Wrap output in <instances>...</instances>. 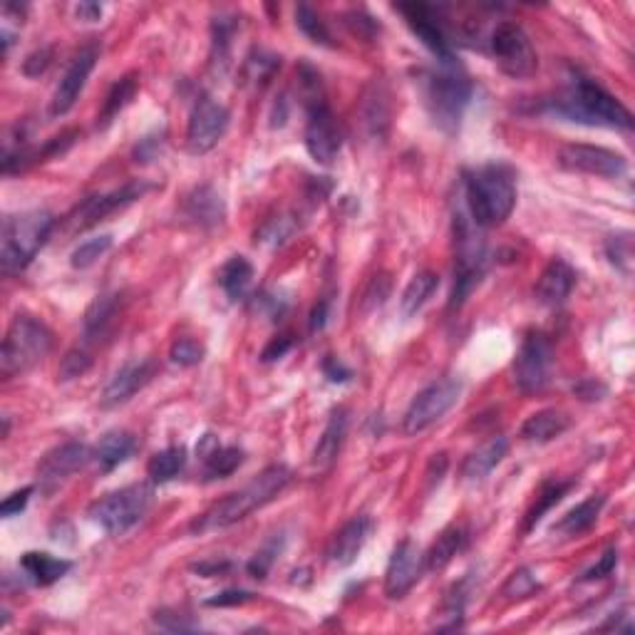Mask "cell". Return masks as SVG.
Wrapping results in <instances>:
<instances>
[{
    "mask_svg": "<svg viewBox=\"0 0 635 635\" xmlns=\"http://www.w3.org/2000/svg\"><path fill=\"white\" fill-rule=\"evenodd\" d=\"M291 479L293 472L286 464H271V467L263 469L261 474H256L246 487H241L239 492L226 494L221 502H216L214 507L196 521L194 529L204 534V531H219L239 524V521H244L249 514H254V511L271 504L273 499L291 484Z\"/></svg>",
    "mask_w": 635,
    "mask_h": 635,
    "instance_id": "1",
    "label": "cell"
},
{
    "mask_svg": "<svg viewBox=\"0 0 635 635\" xmlns=\"http://www.w3.org/2000/svg\"><path fill=\"white\" fill-rule=\"evenodd\" d=\"M467 214L479 229L499 226L509 219L516 206L514 174L504 164H487L464 179Z\"/></svg>",
    "mask_w": 635,
    "mask_h": 635,
    "instance_id": "2",
    "label": "cell"
},
{
    "mask_svg": "<svg viewBox=\"0 0 635 635\" xmlns=\"http://www.w3.org/2000/svg\"><path fill=\"white\" fill-rule=\"evenodd\" d=\"M559 115L569 117L573 122H586V125L631 129L633 115L618 97L603 90L591 77L573 75L571 87L564 97H559L554 105Z\"/></svg>",
    "mask_w": 635,
    "mask_h": 635,
    "instance_id": "3",
    "label": "cell"
},
{
    "mask_svg": "<svg viewBox=\"0 0 635 635\" xmlns=\"http://www.w3.org/2000/svg\"><path fill=\"white\" fill-rule=\"evenodd\" d=\"M55 219L45 209L20 211L3 221V236H0V263L5 273H18L38 256L45 241L53 234Z\"/></svg>",
    "mask_w": 635,
    "mask_h": 635,
    "instance_id": "4",
    "label": "cell"
},
{
    "mask_svg": "<svg viewBox=\"0 0 635 635\" xmlns=\"http://www.w3.org/2000/svg\"><path fill=\"white\" fill-rule=\"evenodd\" d=\"M53 350V333L43 320L33 316H18L5 333L0 350V375L5 380L28 373L30 368L48 358Z\"/></svg>",
    "mask_w": 635,
    "mask_h": 635,
    "instance_id": "5",
    "label": "cell"
},
{
    "mask_svg": "<svg viewBox=\"0 0 635 635\" xmlns=\"http://www.w3.org/2000/svg\"><path fill=\"white\" fill-rule=\"evenodd\" d=\"M479 226L474 224L467 211H459L454 219V241H457V263H454V288L449 298V308H459L474 288L482 283L484 263H487V246L479 236Z\"/></svg>",
    "mask_w": 635,
    "mask_h": 635,
    "instance_id": "6",
    "label": "cell"
},
{
    "mask_svg": "<svg viewBox=\"0 0 635 635\" xmlns=\"http://www.w3.org/2000/svg\"><path fill=\"white\" fill-rule=\"evenodd\" d=\"M152 497L154 492L149 484H129V487L97 499L90 507V519L100 524L107 534H125L142 521L149 504H152Z\"/></svg>",
    "mask_w": 635,
    "mask_h": 635,
    "instance_id": "7",
    "label": "cell"
},
{
    "mask_svg": "<svg viewBox=\"0 0 635 635\" xmlns=\"http://www.w3.org/2000/svg\"><path fill=\"white\" fill-rule=\"evenodd\" d=\"M425 97L432 120L447 132H454L472 100V82L462 72H440L427 80Z\"/></svg>",
    "mask_w": 635,
    "mask_h": 635,
    "instance_id": "8",
    "label": "cell"
},
{
    "mask_svg": "<svg viewBox=\"0 0 635 635\" xmlns=\"http://www.w3.org/2000/svg\"><path fill=\"white\" fill-rule=\"evenodd\" d=\"M459 395H462V382L454 378L435 380L425 390L417 392V397L407 407L405 420H402L405 435H420V432L430 430L457 405Z\"/></svg>",
    "mask_w": 635,
    "mask_h": 635,
    "instance_id": "9",
    "label": "cell"
},
{
    "mask_svg": "<svg viewBox=\"0 0 635 635\" xmlns=\"http://www.w3.org/2000/svg\"><path fill=\"white\" fill-rule=\"evenodd\" d=\"M514 382L521 392L534 395L551 382L554 370V345L544 333H529L514 358Z\"/></svg>",
    "mask_w": 635,
    "mask_h": 635,
    "instance_id": "10",
    "label": "cell"
},
{
    "mask_svg": "<svg viewBox=\"0 0 635 635\" xmlns=\"http://www.w3.org/2000/svg\"><path fill=\"white\" fill-rule=\"evenodd\" d=\"M492 53L499 70L514 80H526L539 67V58L529 35L516 23H499L492 33Z\"/></svg>",
    "mask_w": 635,
    "mask_h": 635,
    "instance_id": "11",
    "label": "cell"
},
{
    "mask_svg": "<svg viewBox=\"0 0 635 635\" xmlns=\"http://www.w3.org/2000/svg\"><path fill=\"white\" fill-rule=\"evenodd\" d=\"M231 115L221 102H216L214 97L204 95L196 100V105L191 107L189 125H187V149L194 157L211 152L216 144L224 139L226 129H229Z\"/></svg>",
    "mask_w": 635,
    "mask_h": 635,
    "instance_id": "12",
    "label": "cell"
},
{
    "mask_svg": "<svg viewBox=\"0 0 635 635\" xmlns=\"http://www.w3.org/2000/svg\"><path fill=\"white\" fill-rule=\"evenodd\" d=\"M340 147H343V134H340L335 115L330 112L328 102L323 95L311 97L308 102V122H306V149L318 164L328 167L338 159Z\"/></svg>",
    "mask_w": 635,
    "mask_h": 635,
    "instance_id": "13",
    "label": "cell"
},
{
    "mask_svg": "<svg viewBox=\"0 0 635 635\" xmlns=\"http://www.w3.org/2000/svg\"><path fill=\"white\" fill-rule=\"evenodd\" d=\"M559 164L566 172L603 179H618L628 169V162L623 154L606 147H593V144H564L559 149Z\"/></svg>",
    "mask_w": 635,
    "mask_h": 635,
    "instance_id": "14",
    "label": "cell"
},
{
    "mask_svg": "<svg viewBox=\"0 0 635 635\" xmlns=\"http://www.w3.org/2000/svg\"><path fill=\"white\" fill-rule=\"evenodd\" d=\"M422 571H425V554L415 541L402 539L392 551L385 571L387 598H405L412 591V586L420 581Z\"/></svg>",
    "mask_w": 635,
    "mask_h": 635,
    "instance_id": "15",
    "label": "cell"
},
{
    "mask_svg": "<svg viewBox=\"0 0 635 635\" xmlns=\"http://www.w3.org/2000/svg\"><path fill=\"white\" fill-rule=\"evenodd\" d=\"M397 13L405 15V23L410 25L412 33L417 35L422 45L435 55L437 60H442L445 65H454V53L452 45H449L445 30H442L440 23H435V13H432L430 5L422 3H410V5H395Z\"/></svg>",
    "mask_w": 635,
    "mask_h": 635,
    "instance_id": "16",
    "label": "cell"
},
{
    "mask_svg": "<svg viewBox=\"0 0 635 635\" xmlns=\"http://www.w3.org/2000/svg\"><path fill=\"white\" fill-rule=\"evenodd\" d=\"M97 55L100 53H97L95 45H90V48H82L80 53L72 58V63L67 65L63 80H60V85L55 87L53 100H50V117H65L67 112L75 107L77 97H80V92L85 90L87 77H90V72L95 70Z\"/></svg>",
    "mask_w": 635,
    "mask_h": 635,
    "instance_id": "17",
    "label": "cell"
},
{
    "mask_svg": "<svg viewBox=\"0 0 635 635\" xmlns=\"http://www.w3.org/2000/svg\"><path fill=\"white\" fill-rule=\"evenodd\" d=\"M147 191H152V184H147L144 179H134V182L125 184L122 189L110 191V194L102 196H92L85 204L80 206V229H87V226H95L97 221H102L105 216L115 214V211L125 209V206L132 204V201L142 199Z\"/></svg>",
    "mask_w": 635,
    "mask_h": 635,
    "instance_id": "18",
    "label": "cell"
},
{
    "mask_svg": "<svg viewBox=\"0 0 635 635\" xmlns=\"http://www.w3.org/2000/svg\"><path fill=\"white\" fill-rule=\"evenodd\" d=\"M90 447L82 442H65V445L50 449L38 464V479L45 484H60L75 472H80L90 462Z\"/></svg>",
    "mask_w": 635,
    "mask_h": 635,
    "instance_id": "19",
    "label": "cell"
},
{
    "mask_svg": "<svg viewBox=\"0 0 635 635\" xmlns=\"http://www.w3.org/2000/svg\"><path fill=\"white\" fill-rule=\"evenodd\" d=\"M154 375V363L152 360H139V363H127L125 368L117 370L112 375V380L107 382L105 390H102V407L112 410V407H120L125 402L132 400Z\"/></svg>",
    "mask_w": 635,
    "mask_h": 635,
    "instance_id": "20",
    "label": "cell"
},
{
    "mask_svg": "<svg viewBox=\"0 0 635 635\" xmlns=\"http://www.w3.org/2000/svg\"><path fill=\"white\" fill-rule=\"evenodd\" d=\"M182 211L187 216V221L199 226V229H214V226H219L226 219L224 196L211 187V184H201V187L191 189L184 196Z\"/></svg>",
    "mask_w": 635,
    "mask_h": 635,
    "instance_id": "21",
    "label": "cell"
},
{
    "mask_svg": "<svg viewBox=\"0 0 635 635\" xmlns=\"http://www.w3.org/2000/svg\"><path fill=\"white\" fill-rule=\"evenodd\" d=\"M370 529H373L370 516H355L348 524L340 526V531L333 536V541H330V561H333L335 566H340V569L353 564V561L358 559L360 551H363L365 541H368Z\"/></svg>",
    "mask_w": 635,
    "mask_h": 635,
    "instance_id": "22",
    "label": "cell"
},
{
    "mask_svg": "<svg viewBox=\"0 0 635 635\" xmlns=\"http://www.w3.org/2000/svg\"><path fill=\"white\" fill-rule=\"evenodd\" d=\"M573 286H576V271L564 258H554L536 283V298L544 306H561L571 296Z\"/></svg>",
    "mask_w": 635,
    "mask_h": 635,
    "instance_id": "23",
    "label": "cell"
},
{
    "mask_svg": "<svg viewBox=\"0 0 635 635\" xmlns=\"http://www.w3.org/2000/svg\"><path fill=\"white\" fill-rule=\"evenodd\" d=\"M345 435H348V412L343 407H338L330 415L328 425H325L323 435H320L318 445L313 449V467L318 472H325V469L333 467L340 454V447H343Z\"/></svg>",
    "mask_w": 635,
    "mask_h": 635,
    "instance_id": "24",
    "label": "cell"
},
{
    "mask_svg": "<svg viewBox=\"0 0 635 635\" xmlns=\"http://www.w3.org/2000/svg\"><path fill=\"white\" fill-rule=\"evenodd\" d=\"M199 454L204 457L206 479L231 477L244 464V449L221 447L211 435L204 437V442L199 445Z\"/></svg>",
    "mask_w": 635,
    "mask_h": 635,
    "instance_id": "25",
    "label": "cell"
},
{
    "mask_svg": "<svg viewBox=\"0 0 635 635\" xmlns=\"http://www.w3.org/2000/svg\"><path fill=\"white\" fill-rule=\"evenodd\" d=\"M571 427V417L566 415L564 410H539L534 412L531 417H526V422L521 425V437H524L526 442H539V445H544V442H551L556 440V437L564 435L566 430Z\"/></svg>",
    "mask_w": 635,
    "mask_h": 635,
    "instance_id": "26",
    "label": "cell"
},
{
    "mask_svg": "<svg viewBox=\"0 0 635 635\" xmlns=\"http://www.w3.org/2000/svg\"><path fill=\"white\" fill-rule=\"evenodd\" d=\"M20 569L28 573L35 586H53L72 569V561L58 559L53 554H45V551H28V554L20 556Z\"/></svg>",
    "mask_w": 635,
    "mask_h": 635,
    "instance_id": "27",
    "label": "cell"
},
{
    "mask_svg": "<svg viewBox=\"0 0 635 635\" xmlns=\"http://www.w3.org/2000/svg\"><path fill=\"white\" fill-rule=\"evenodd\" d=\"M507 449L509 442L504 440V437H494L487 445L474 449V452L464 459L462 477L467 479V482H479V479H484L494 467L502 464V459L507 457Z\"/></svg>",
    "mask_w": 635,
    "mask_h": 635,
    "instance_id": "28",
    "label": "cell"
},
{
    "mask_svg": "<svg viewBox=\"0 0 635 635\" xmlns=\"http://www.w3.org/2000/svg\"><path fill=\"white\" fill-rule=\"evenodd\" d=\"M134 447H137V440H134L129 432L112 430V432H107V435L100 437V442H97L92 457L97 459V464H100L102 472H112V469L120 467L122 462H127V459L132 457Z\"/></svg>",
    "mask_w": 635,
    "mask_h": 635,
    "instance_id": "29",
    "label": "cell"
},
{
    "mask_svg": "<svg viewBox=\"0 0 635 635\" xmlns=\"http://www.w3.org/2000/svg\"><path fill=\"white\" fill-rule=\"evenodd\" d=\"M219 283L231 301H244L251 291V283H254V266H251L249 258L231 256L221 266Z\"/></svg>",
    "mask_w": 635,
    "mask_h": 635,
    "instance_id": "30",
    "label": "cell"
},
{
    "mask_svg": "<svg viewBox=\"0 0 635 635\" xmlns=\"http://www.w3.org/2000/svg\"><path fill=\"white\" fill-rule=\"evenodd\" d=\"M467 544V531L462 526H449L437 536L435 544L430 546V551L425 554V569L427 571H442L452 564L454 556L464 549Z\"/></svg>",
    "mask_w": 635,
    "mask_h": 635,
    "instance_id": "31",
    "label": "cell"
},
{
    "mask_svg": "<svg viewBox=\"0 0 635 635\" xmlns=\"http://www.w3.org/2000/svg\"><path fill=\"white\" fill-rule=\"evenodd\" d=\"M440 288V276L432 271H422L417 276H412V281L407 283L405 291L400 298V311L405 318L417 316V313L425 308V303L435 296V291Z\"/></svg>",
    "mask_w": 635,
    "mask_h": 635,
    "instance_id": "32",
    "label": "cell"
},
{
    "mask_svg": "<svg viewBox=\"0 0 635 635\" xmlns=\"http://www.w3.org/2000/svg\"><path fill=\"white\" fill-rule=\"evenodd\" d=\"M603 507H606V497H603V494H593L586 502L578 504L576 509H571L569 514L554 526V531H559V534L564 536H581L583 531H588L596 524Z\"/></svg>",
    "mask_w": 635,
    "mask_h": 635,
    "instance_id": "33",
    "label": "cell"
},
{
    "mask_svg": "<svg viewBox=\"0 0 635 635\" xmlns=\"http://www.w3.org/2000/svg\"><path fill=\"white\" fill-rule=\"evenodd\" d=\"M117 308H120V293H102V296H97L85 313V338L97 340L100 335H105L107 325L117 316Z\"/></svg>",
    "mask_w": 635,
    "mask_h": 635,
    "instance_id": "34",
    "label": "cell"
},
{
    "mask_svg": "<svg viewBox=\"0 0 635 635\" xmlns=\"http://www.w3.org/2000/svg\"><path fill=\"white\" fill-rule=\"evenodd\" d=\"M187 467V449L182 445H174L162 449V452L154 454L147 464V474L152 477V482L164 484V482H172L174 477L182 474V469Z\"/></svg>",
    "mask_w": 635,
    "mask_h": 635,
    "instance_id": "35",
    "label": "cell"
},
{
    "mask_svg": "<svg viewBox=\"0 0 635 635\" xmlns=\"http://www.w3.org/2000/svg\"><path fill=\"white\" fill-rule=\"evenodd\" d=\"M365 125L375 137H385V129L390 125V107H387V92L380 82H373L365 95Z\"/></svg>",
    "mask_w": 635,
    "mask_h": 635,
    "instance_id": "36",
    "label": "cell"
},
{
    "mask_svg": "<svg viewBox=\"0 0 635 635\" xmlns=\"http://www.w3.org/2000/svg\"><path fill=\"white\" fill-rule=\"evenodd\" d=\"M137 87H139L137 75H127V77H122L120 82H115V87H112L110 95H107L105 107H102L97 125L100 127L112 125V120H115V117L120 115L122 110H125L129 102H132V97L137 95Z\"/></svg>",
    "mask_w": 635,
    "mask_h": 635,
    "instance_id": "37",
    "label": "cell"
},
{
    "mask_svg": "<svg viewBox=\"0 0 635 635\" xmlns=\"http://www.w3.org/2000/svg\"><path fill=\"white\" fill-rule=\"evenodd\" d=\"M573 487V482H549L544 484V489H541V494L536 497V504L531 507L529 514H526V521H524V531L534 529L536 524H539L541 519H544V514L549 511L551 507H556V504L561 502V499L566 497V492Z\"/></svg>",
    "mask_w": 635,
    "mask_h": 635,
    "instance_id": "38",
    "label": "cell"
},
{
    "mask_svg": "<svg viewBox=\"0 0 635 635\" xmlns=\"http://www.w3.org/2000/svg\"><path fill=\"white\" fill-rule=\"evenodd\" d=\"M110 249H112V236L110 234H102V236H95V239L82 241V244L77 246V249L72 251V256H70L72 268H80L82 271V268L95 266V263L100 261V258L105 256Z\"/></svg>",
    "mask_w": 635,
    "mask_h": 635,
    "instance_id": "39",
    "label": "cell"
},
{
    "mask_svg": "<svg viewBox=\"0 0 635 635\" xmlns=\"http://www.w3.org/2000/svg\"><path fill=\"white\" fill-rule=\"evenodd\" d=\"M539 588H541V583L536 581L534 571H531V569H516L507 578V583L502 586V596L507 598V601H521V598L534 596V593L539 591Z\"/></svg>",
    "mask_w": 635,
    "mask_h": 635,
    "instance_id": "40",
    "label": "cell"
},
{
    "mask_svg": "<svg viewBox=\"0 0 635 635\" xmlns=\"http://www.w3.org/2000/svg\"><path fill=\"white\" fill-rule=\"evenodd\" d=\"M296 25L308 40H313V43L330 45L328 28H325V23L320 20V15L316 13V10L308 8V5H298L296 8Z\"/></svg>",
    "mask_w": 635,
    "mask_h": 635,
    "instance_id": "41",
    "label": "cell"
},
{
    "mask_svg": "<svg viewBox=\"0 0 635 635\" xmlns=\"http://www.w3.org/2000/svg\"><path fill=\"white\" fill-rule=\"evenodd\" d=\"M293 231H296V224H293L288 216H276V219H268L266 224L261 226V231L256 234V244L281 246L291 239Z\"/></svg>",
    "mask_w": 635,
    "mask_h": 635,
    "instance_id": "42",
    "label": "cell"
},
{
    "mask_svg": "<svg viewBox=\"0 0 635 635\" xmlns=\"http://www.w3.org/2000/svg\"><path fill=\"white\" fill-rule=\"evenodd\" d=\"M169 358L179 368H194L204 360V345L194 338H179L174 340L172 350H169Z\"/></svg>",
    "mask_w": 635,
    "mask_h": 635,
    "instance_id": "43",
    "label": "cell"
},
{
    "mask_svg": "<svg viewBox=\"0 0 635 635\" xmlns=\"http://www.w3.org/2000/svg\"><path fill=\"white\" fill-rule=\"evenodd\" d=\"M92 368V353L87 348H72L70 353L65 355L63 363H60V380H75V378H82V375L87 373V370Z\"/></svg>",
    "mask_w": 635,
    "mask_h": 635,
    "instance_id": "44",
    "label": "cell"
},
{
    "mask_svg": "<svg viewBox=\"0 0 635 635\" xmlns=\"http://www.w3.org/2000/svg\"><path fill=\"white\" fill-rule=\"evenodd\" d=\"M278 551H281V546H278V541H271V544L263 546L261 551L254 556V559L249 561V573L254 578H266L268 571H271L273 561H276Z\"/></svg>",
    "mask_w": 635,
    "mask_h": 635,
    "instance_id": "45",
    "label": "cell"
},
{
    "mask_svg": "<svg viewBox=\"0 0 635 635\" xmlns=\"http://www.w3.org/2000/svg\"><path fill=\"white\" fill-rule=\"evenodd\" d=\"M154 621H157V626H162L164 631H172V633H187L199 628L189 616H182V613L177 611H159L157 616H154Z\"/></svg>",
    "mask_w": 635,
    "mask_h": 635,
    "instance_id": "46",
    "label": "cell"
},
{
    "mask_svg": "<svg viewBox=\"0 0 635 635\" xmlns=\"http://www.w3.org/2000/svg\"><path fill=\"white\" fill-rule=\"evenodd\" d=\"M616 566H618V549L616 546H611V549H606V554L598 559V564L593 566V569H588L586 573H583L581 581H586V583L601 581V578L611 576V573L616 571Z\"/></svg>",
    "mask_w": 635,
    "mask_h": 635,
    "instance_id": "47",
    "label": "cell"
},
{
    "mask_svg": "<svg viewBox=\"0 0 635 635\" xmlns=\"http://www.w3.org/2000/svg\"><path fill=\"white\" fill-rule=\"evenodd\" d=\"M30 494H33V487H23L18 489V492L8 494V497L3 499V504H0V514H3V519H13V516H18L20 511L28 507Z\"/></svg>",
    "mask_w": 635,
    "mask_h": 635,
    "instance_id": "48",
    "label": "cell"
},
{
    "mask_svg": "<svg viewBox=\"0 0 635 635\" xmlns=\"http://www.w3.org/2000/svg\"><path fill=\"white\" fill-rule=\"evenodd\" d=\"M291 348H293L291 335H278V338H273L271 343H268L266 348H263L261 360H263V363H276V360H281L283 355H286Z\"/></svg>",
    "mask_w": 635,
    "mask_h": 635,
    "instance_id": "49",
    "label": "cell"
},
{
    "mask_svg": "<svg viewBox=\"0 0 635 635\" xmlns=\"http://www.w3.org/2000/svg\"><path fill=\"white\" fill-rule=\"evenodd\" d=\"M249 601H254V593H249V591H224V593H216L214 598H209V601H206V606L226 608V606H241V603H249Z\"/></svg>",
    "mask_w": 635,
    "mask_h": 635,
    "instance_id": "50",
    "label": "cell"
},
{
    "mask_svg": "<svg viewBox=\"0 0 635 635\" xmlns=\"http://www.w3.org/2000/svg\"><path fill=\"white\" fill-rule=\"evenodd\" d=\"M50 58H53V55H50V50H35V53L28 55V60L23 63V72L28 77L43 75V72L48 70Z\"/></svg>",
    "mask_w": 635,
    "mask_h": 635,
    "instance_id": "51",
    "label": "cell"
},
{
    "mask_svg": "<svg viewBox=\"0 0 635 635\" xmlns=\"http://www.w3.org/2000/svg\"><path fill=\"white\" fill-rule=\"evenodd\" d=\"M606 254L608 258H611V263H616V266H621L623 261H631V239L626 236L623 249H621V236H613V239H608L606 244Z\"/></svg>",
    "mask_w": 635,
    "mask_h": 635,
    "instance_id": "52",
    "label": "cell"
},
{
    "mask_svg": "<svg viewBox=\"0 0 635 635\" xmlns=\"http://www.w3.org/2000/svg\"><path fill=\"white\" fill-rule=\"evenodd\" d=\"M323 375L330 382H348L350 378H353V373H350V370L345 368L335 355H328V358L323 360Z\"/></svg>",
    "mask_w": 635,
    "mask_h": 635,
    "instance_id": "53",
    "label": "cell"
},
{
    "mask_svg": "<svg viewBox=\"0 0 635 635\" xmlns=\"http://www.w3.org/2000/svg\"><path fill=\"white\" fill-rule=\"evenodd\" d=\"M350 18H355V20H348V25L353 33L365 35V38H373L375 28H378L373 18H368V15H363V13H350Z\"/></svg>",
    "mask_w": 635,
    "mask_h": 635,
    "instance_id": "54",
    "label": "cell"
},
{
    "mask_svg": "<svg viewBox=\"0 0 635 635\" xmlns=\"http://www.w3.org/2000/svg\"><path fill=\"white\" fill-rule=\"evenodd\" d=\"M328 318H330V301L328 298H323V301H318L316 308L311 311V330L313 333L323 330L325 323H328Z\"/></svg>",
    "mask_w": 635,
    "mask_h": 635,
    "instance_id": "55",
    "label": "cell"
},
{
    "mask_svg": "<svg viewBox=\"0 0 635 635\" xmlns=\"http://www.w3.org/2000/svg\"><path fill=\"white\" fill-rule=\"evenodd\" d=\"M231 569L229 561H204V564H196L194 571L199 573V576L204 578H214V576H221V573H226Z\"/></svg>",
    "mask_w": 635,
    "mask_h": 635,
    "instance_id": "56",
    "label": "cell"
},
{
    "mask_svg": "<svg viewBox=\"0 0 635 635\" xmlns=\"http://www.w3.org/2000/svg\"><path fill=\"white\" fill-rule=\"evenodd\" d=\"M75 13H77V18L85 20V23H95V20L102 18V5H97V3H80V5H77V8H75Z\"/></svg>",
    "mask_w": 635,
    "mask_h": 635,
    "instance_id": "57",
    "label": "cell"
}]
</instances>
